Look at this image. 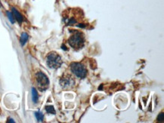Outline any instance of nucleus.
I'll use <instances>...</instances> for the list:
<instances>
[{
	"mask_svg": "<svg viewBox=\"0 0 164 123\" xmlns=\"http://www.w3.org/2000/svg\"><path fill=\"white\" fill-rule=\"evenodd\" d=\"M85 39L83 33L81 32H75L68 39L69 45L74 49H80L84 46Z\"/></svg>",
	"mask_w": 164,
	"mask_h": 123,
	"instance_id": "1",
	"label": "nucleus"
},
{
	"mask_svg": "<svg viewBox=\"0 0 164 123\" xmlns=\"http://www.w3.org/2000/svg\"><path fill=\"white\" fill-rule=\"evenodd\" d=\"M47 65L52 69H58L62 64V59L59 54L56 52H51L47 55L46 57Z\"/></svg>",
	"mask_w": 164,
	"mask_h": 123,
	"instance_id": "2",
	"label": "nucleus"
},
{
	"mask_svg": "<svg viewBox=\"0 0 164 123\" xmlns=\"http://www.w3.org/2000/svg\"><path fill=\"white\" fill-rule=\"evenodd\" d=\"M70 70L79 79H84L87 76V70L86 67L80 63H72L70 64Z\"/></svg>",
	"mask_w": 164,
	"mask_h": 123,
	"instance_id": "3",
	"label": "nucleus"
},
{
	"mask_svg": "<svg viewBox=\"0 0 164 123\" xmlns=\"http://www.w3.org/2000/svg\"><path fill=\"white\" fill-rule=\"evenodd\" d=\"M36 83H37L39 88L42 89V90L46 89L49 85V80L48 79L47 76L41 71L36 73Z\"/></svg>",
	"mask_w": 164,
	"mask_h": 123,
	"instance_id": "4",
	"label": "nucleus"
},
{
	"mask_svg": "<svg viewBox=\"0 0 164 123\" xmlns=\"http://www.w3.org/2000/svg\"><path fill=\"white\" fill-rule=\"evenodd\" d=\"M60 85L64 89H69V88H73L74 86L75 81L71 76H66L60 79Z\"/></svg>",
	"mask_w": 164,
	"mask_h": 123,
	"instance_id": "5",
	"label": "nucleus"
},
{
	"mask_svg": "<svg viewBox=\"0 0 164 123\" xmlns=\"http://www.w3.org/2000/svg\"><path fill=\"white\" fill-rule=\"evenodd\" d=\"M11 11H12V15H13L15 19H16V20H17L19 24H21L24 21V17L21 15V14L17 11V9H15V8H12Z\"/></svg>",
	"mask_w": 164,
	"mask_h": 123,
	"instance_id": "6",
	"label": "nucleus"
},
{
	"mask_svg": "<svg viewBox=\"0 0 164 123\" xmlns=\"http://www.w3.org/2000/svg\"><path fill=\"white\" fill-rule=\"evenodd\" d=\"M28 38H29V35L26 33H23L21 35H20V45L22 46H24V45L26 44V42L28 40Z\"/></svg>",
	"mask_w": 164,
	"mask_h": 123,
	"instance_id": "7",
	"label": "nucleus"
},
{
	"mask_svg": "<svg viewBox=\"0 0 164 123\" xmlns=\"http://www.w3.org/2000/svg\"><path fill=\"white\" fill-rule=\"evenodd\" d=\"M32 98H33V101L34 102L35 104H36L38 102V100H39V95H38V92L34 88H32Z\"/></svg>",
	"mask_w": 164,
	"mask_h": 123,
	"instance_id": "8",
	"label": "nucleus"
},
{
	"mask_svg": "<svg viewBox=\"0 0 164 123\" xmlns=\"http://www.w3.org/2000/svg\"><path fill=\"white\" fill-rule=\"evenodd\" d=\"M45 110L48 113L51 114H55V110L53 106H45Z\"/></svg>",
	"mask_w": 164,
	"mask_h": 123,
	"instance_id": "9",
	"label": "nucleus"
},
{
	"mask_svg": "<svg viewBox=\"0 0 164 123\" xmlns=\"http://www.w3.org/2000/svg\"><path fill=\"white\" fill-rule=\"evenodd\" d=\"M35 115H36V118L37 119L38 121H40V122L43 121L44 115L41 112H36V113H35Z\"/></svg>",
	"mask_w": 164,
	"mask_h": 123,
	"instance_id": "10",
	"label": "nucleus"
},
{
	"mask_svg": "<svg viewBox=\"0 0 164 123\" xmlns=\"http://www.w3.org/2000/svg\"><path fill=\"white\" fill-rule=\"evenodd\" d=\"M6 13H7L8 17H9V20L11 22V24H14V23H15V18H14V16H13L12 13H11V12H9V11H7Z\"/></svg>",
	"mask_w": 164,
	"mask_h": 123,
	"instance_id": "11",
	"label": "nucleus"
},
{
	"mask_svg": "<svg viewBox=\"0 0 164 123\" xmlns=\"http://www.w3.org/2000/svg\"><path fill=\"white\" fill-rule=\"evenodd\" d=\"M156 119H157V121H159V122H163V121L164 120L163 113H160V114L158 115V116H157Z\"/></svg>",
	"mask_w": 164,
	"mask_h": 123,
	"instance_id": "12",
	"label": "nucleus"
},
{
	"mask_svg": "<svg viewBox=\"0 0 164 123\" xmlns=\"http://www.w3.org/2000/svg\"><path fill=\"white\" fill-rule=\"evenodd\" d=\"M8 122H15V121L12 119H9V121H8Z\"/></svg>",
	"mask_w": 164,
	"mask_h": 123,
	"instance_id": "13",
	"label": "nucleus"
},
{
	"mask_svg": "<svg viewBox=\"0 0 164 123\" xmlns=\"http://www.w3.org/2000/svg\"><path fill=\"white\" fill-rule=\"evenodd\" d=\"M62 49H64V50H67V49L66 48V47H65L64 45H62Z\"/></svg>",
	"mask_w": 164,
	"mask_h": 123,
	"instance_id": "14",
	"label": "nucleus"
}]
</instances>
